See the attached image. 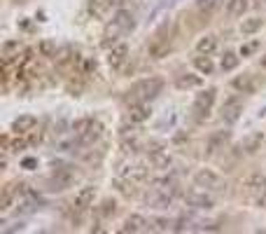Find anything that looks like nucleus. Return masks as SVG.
<instances>
[{
	"label": "nucleus",
	"mask_w": 266,
	"mask_h": 234,
	"mask_svg": "<svg viewBox=\"0 0 266 234\" xmlns=\"http://www.w3.org/2000/svg\"><path fill=\"white\" fill-rule=\"evenodd\" d=\"M261 68H266V54L261 56Z\"/></svg>",
	"instance_id": "41"
},
{
	"label": "nucleus",
	"mask_w": 266,
	"mask_h": 234,
	"mask_svg": "<svg viewBox=\"0 0 266 234\" xmlns=\"http://www.w3.org/2000/svg\"><path fill=\"white\" fill-rule=\"evenodd\" d=\"M231 143V131H212L206 141V154H215Z\"/></svg>",
	"instance_id": "8"
},
{
	"label": "nucleus",
	"mask_w": 266,
	"mask_h": 234,
	"mask_svg": "<svg viewBox=\"0 0 266 234\" xmlns=\"http://www.w3.org/2000/svg\"><path fill=\"white\" fill-rule=\"evenodd\" d=\"M215 96H217L215 89H206V92L196 94V99H194V112H196V117H208V112L215 105Z\"/></svg>",
	"instance_id": "4"
},
{
	"label": "nucleus",
	"mask_w": 266,
	"mask_h": 234,
	"mask_svg": "<svg viewBox=\"0 0 266 234\" xmlns=\"http://www.w3.org/2000/svg\"><path fill=\"white\" fill-rule=\"evenodd\" d=\"M257 206L266 209V192H259V197H257Z\"/></svg>",
	"instance_id": "38"
},
{
	"label": "nucleus",
	"mask_w": 266,
	"mask_h": 234,
	"mask_svg": "<svg viewBox=\"0 0 266 234\" xmlns=\"http://www.w3.org/2000/svg\"><path fill=\"white\" fill-rule=\"evenodd\" d=\"M238 54H234V52H227V54L222 56V70H234V68L238 66Z\"/></svg>",
	"instance_id": "29"
},
{
	"label": "nucleus",
	"mask_w": 266,
	"mask_h": 234,
	"mask_svg": "<svg viewBox=\"0 0 266 234\" xmlns=\"http://www.w3.org/2000/svg\"><path fill=\"white\" fill-rule=\"evenodd\" d=\"M56 43H52V40H42V43H40V54L42 56H52V59H54V54H56Z\"/></svg>",
	"instance_id": "32"
},
{
	"label": "nucleus",
	"mask_w": 266,
	"mask_h": 234,
	"mask_svg": "<svg viewBox=\"0 0 266 234\" xmlns=\"http://www.w3.org/2000/svg\"><path fill=\"white\" fill-rule=\"evenodd\" d=\"M63 127H66V120H59V122L54 124V136H61V134H63Z\"/></svg>",
	"instance_id": "37"
},
{
	"label": "nucleus",
	"mask_w": 266,
	"mask_h": 234,
	"mask_svg": "<svg viewBox=\"0 0 266 234\" xmlns=\"http://www.w3.org/2000/svg\"><path fill=\"white\" fill-rule=\"evenodd\" d=\"M112 3H115V0H91L89 10H91V14H94V17H105V14H108V10L112 7Z\"/></svg>",
	"instance_id": "22"
},
{
	"label": "nucleus",
	"mask_w": 266,
	"mask_h": 234,
	"mask_svg": "<svg viewBox=\"0 0 266 234\" xmlns=\"http://www.w3.org/2000/svg\"><path fill=\"white\" fill-rule=\"evenodd\" d=\"M229 14L231 17H243V12L248 10V0H229Z\"/></svg>",
	"instance_id": "27"
},
{
	"label": "nucleus",
	"mask_w": 266,
	"mask_h": 234,
	"mask_svg": "<svg viewBox=\"0 0 266 234\" xmlns=\"http://www.w3.org/2000/svg\"><path fill=\"white\" fill-rule=\"evenodd\" d=\"M147 225H150V222H147L145 218L138 216V213H133V216L126 218V222H124L121 232H124V234H126V232H145V229H150Z\"/></svg>",
	"instance_id": "16"
},
{
	"label": "nucleus",
	"mask_w": 266,
	"mask_h": 234,
	"mask_svg": "<svg viewBox=\"0 0 266 234\" xmlns=\"http://www.w3.org/2000/svg\"><path fill=\"white\" fill-rule=\"evenodd\" d=\"M185 202H187V206H192V209H212V206H215L212 197H208L206 192H187V194H185Z\"/></svg>",
	"instance_id": "11"
},
{
	"label": "nucleus",
	"mask_w": 266,
	"mask_h": 234,
	"mask_svg": "<svg viewBox=\"0 0 266 234\" xmlns=\"http://www.w3.org/2000/svg\"><path fill=\"white\" fill-rule=\"evenodd\" d=\"M254 50H257V43H252V45H245V47H243V50H241V56H248V54H252Z\"/></svg>",
	"instance_id": "36"
},
{
	"label": "nucleus",
	"mask_w": 266,
	"mask_h": 234,
	"mask_svg": "<svg viewBox=\"0 0 266 234\" xmlns=\"http://www.w3.org/2000/svg\"><path fill=\"white\" fill-rule=\"evenodd\" d=\"M264 3H266V0H264Z\"/></svg>",
	"instance_id": "42"
},
{
	"label": "nucleus",
	"mask_w": 266,
	"mask_h": 234,
	"mask_svg": "<svg viewBox=\"0 0 266 234\" xmlns=\"http://www.w3.org/2000/svg\"><path fill=\"white\" fill-rule=\"evenodd\" d=\"M21 169H26V171L37 169V160H35V157H24V160H21Z\"/></svg>",
	"instance_id": "35"
},
{
	"label": "nucleus",
	"mask_w": 266,
	"mask_h": 234,
	"mask_svg": "<svg viewBox=\"0 0 266 234\" xmlns=\"http://www.w3.org/2000/svg\"><path fill=\"white\" fill-rule=\"evenodd\" d=\"M91 124H94V120L91 117H82V120H77V122H73V134L75 136H82L86 129H89Z\"/></svg>",
	"instance_id": "30"
},
{
	"label": "nucleus",
	"mask_w": 266,
	"mask_h": 234,
	"mask_svg": "<svg viewBox=\"0 0 266 234\" xmlns=\"http://www.w3.org/2000/svg\"><path fill=\"white\" fill-rule=\"evenodd\" d=\"M101 134H103V127H101V122H96V120H94V124H91L84 134L75 136V141H77L79 148H84V145H94V143L101 138Z\"/></svg>",
	"instance_id": "10"
},
{
	"label": "nucleus",
	"mask_w": 266,
	"mask_h": 234,
	"mask_svg": "<svg viewBox=\"0 0 266 234\" xmlns=\"http://www.w3.org/2000/svg\"><path fill=\"white\" fill-rule=\"evenodd\" d=\"M231 85H234V89H238V92H243V94H252L254 89H257V80H254L252 73L238 75V77L231 82Z\"/></svg>",
	"instance_id": "15"
},
{
	"label": "nucleus",
	"mask_w": 266,
	"mask_h": 234,
	"mask_svg": "<svg viewBox=\"0 0 266 234\" xmlns=\"http://www.w3.org/2000/svg\"><path fill=\"white\" fill-rule=\"evenodd\" d=\"M150 105L145 103V101H136V103H131V108H128V120H131L133 124H140L145 122V120H150Z\"/></svg>",
	"instance_id": "13"
},
{
	"label": "nucleus",
	"mask_w": 266,
	"mask_h": 234,
	"mask_svg": "<svg viewBox=\"0 0 266 234\" xmlns=\"http://www.w3.org/2000/svg\"><path fill=\"white\" fill-rule=\"evenodd\" d=\"M261 28V19L259 17H252V19H245L241 26V31L243 35H252V33H257Z\"/></svg>",
	"instance_id": "24"
},
{
	"label": "nucleus",
	"mask_w": 266,
	"mask_h": 234,
	"mask_svg": "<svg viewBox=\"0 0 266 234\" xmlns=\"http://www.w3.org/2000/svg\"><path fill=\"white\" fill-rule=\"evenodd\" d=\"M19 50H21V45L17 40H10V43L3 45V59L7 61H14V56H19Z\"/></svg>",
	"instance_id": "23"
},
{
	"label": "nucleus",
	"mask_w": 266,
	"mask_h": 234,
	"mask_svg": "<svg viewBox=\"0 0 266 234\" xmlns=\"http://www.w3.org/2000/svg\"><path fill=\"white\" fill-rule=\"evenodd\" d=\"M194 183L199 187H206V190H222V178L210 169H201L194 173Z\"/></svg>",
	"instance_id": "6"
},
{
	"label": "nucleus",
	"mask_w": 266,
	"mask_h": 234,
	"mask_svg": "<svg viewBox=\"0 0 266 234\" xmlns=\"http://www.w3.org/2000/svg\"><path fill=\"white\" fill-rule=\"evenodd\" d=\"M126 59H128V47L126 45H115V47L110 50V54H108V63L112 68H121Z\"/></svg>",
	"instance_id": "14"
},
{
	"label": "nucleus",
	"mask_w": 266,
	"mask_h": 234,
	"mask_svg": "<svg viewBox=\"0 0 266 234\" xmlns=\"http://www.w3.org/2000/svg\"><path fill=\"white\" fill-rule=\"evenodd\" d=\"M54 59H56V63H59V66H66L68 61H73L75 56H73V50H70V47H63V50H59L54 54Z\"/></svg>",
	"instance_id": "31"
},
{
	"label": "nucleus",
	"mask_w": 266,
	"mask_h": 234,
	"mask_svg": "<svg viewBox=\"0 0 266 234\" xmlns=\"http://www.w3.org/2000/svg\"><path fill=\"white\" fill-rule=\"evenodd\" d=\"M73 180H75V173L70 171V167H63V169H54V173L47 180V185L52 192H61V190H66V187H70Z\"/></svg>",
	"instance_id": "3"
},
{
	"label": "nucleus",
	"mask_w": 266,
	"mask_h": 234,
	"mask_svg": "<svg viewBox=\"0 0 266 234\" xmlns=\"http://www.w3.org/2000/svg\"><path fill=\"white\" fill-rule=\"evenodd\" d=\"M170 50H173V26L166 21V24H161V28L154 33L147 52H150L152 59H163V56H168Z\"/></svg>",
	"instance_id": "2"
},
{
	"label": "nucleus",
	"mask_w": 266,
	"mask_h": 234,
	"mask_svg": "<svg viewBox=\"0 0 266 234\" xmlns=\"http://www.w3.org/2000/svg\"><path fill=\"white\" fill-rule=\"evenodd\" d=\"M261 143H264V134H261V131H257V134H250V136H245V138L241 141V145H238V152L254 154L257 150L261 148Z\"/></svg>",
	"instance_id": "12"
},
{
	"label": "nucleus",
	"mask_w": 266,
	"mask_h": 234,
	"mask_svg": "<svg viewBox=\"0 0 266 234\" xmlns=\"http://www.w3.org/2000/svg\"><path fill=\"white\" fill-rule=\"evenodd\" d=\"M199 85H201V77L199 75H194V73H185L175 80L178 89H194V87H199Z\"/></svg>",
	"instance_id": "20"
},
{
	"label": "nucleus",
	"mask_w": 266,
	"mask_h": 234,
	"mask_svg": "<svg viewBox=\"0 0 266 234\" xmlns=\"http://www.w3.org/2000/svg\"><path fill=\"white\" fill-rule=\"evenodd\" d=\"M217 5H219V0H196V7H199V10H206V12L215 10Z\"/></svg>",
	"instance_id": "34"
},
{
	"label": "nucleus",
	"mask_w": 266,
	"mask_h": 234,
	"mask_svg": "<svg viewBox=\"0 0 266 234\" xmlns=\"http://www.w3.org/2000/svg\"><path fill=\"white\" fill-rule=\"evenodd\" d=\"M161 89H163L161 77H145V80L136 82V85L128 89V96H131L133 103H136V101H145V103H150L152 99H157L159 94H161Z\"/></svg>",
	"instance_id": "1"
},
{
	"label": "nucleus",
	"mask_w": 266,
	"mask_h": 234,
	"mask_svg": "<svg viewBox=\"0 0 266 234\" xmlns=\"http://www.w3.org/2000/svg\"><path fill=\"white\" fill-rule=\"evenodd\" d=\"M91 70H96V61H91L89 59V61L84 63V73H91Z\"/></svg>",
	"instance_id": "39"
},
{
	"label": "nucleus",
	"mask_w": 266,
	"mask_h": 234,
	"mask_svg": "<svg viewBox=\"0 0 266 234\" xmlns=\"http://www.w3.org/2000/svg\"><path fill=\"white\" fill-rule=\"evenodd\" d=\"M215 47H217V37L215 35H203L196 43V52L199 54H210V52H215Z\"/></svg>",
	"instance_id": "21"
},
{
	"label": "nucleus",
	"mask_w": 266,
	"mask_h": 234,
	"mask_svg": "<svg viewBox=\"0 0 266 234\" xmlns=\"http://www.w3.org/2000/svg\"><path fill=\"white\" fill-rule=\"evenodd\" d=\"M98 213H101L103 218H112V216L117 213V202H115V199H105V202L101 204Z\"/></svg>",
	"instance_id": "28"
},
{
	"label": "nucleus",
	"mask_w": 266,
	"mask_h": 234,
	"mask_svg": "<svg viewBox=\"0 0 266 234\" xmlns=\"http://www.w3.org/2000/svg\"><path fill=\"white\" fill-rule=\"evenodd\" d=\"M243 115V101L238 96H231L229 101H224L222 105V120L227 124H236Z\"/></svg>",
	"instance_id": "7"
},
{
	"label": "nucleus",
	"mask_w": 266,
	"mask_h": 234,
	"mask_svg": "<svg viewBox=\"0 0 266 234\" xmlns=\"http://www.w3.org/2000/svg\"><path fill=\"white\" fill-rule=\"evenodd\" d=\"M17 229H24V222H19V225H14V227L5 229V232H17Z\"/></svg>",
	"instance_id": "40"
},
{
	"label": "nucleus",
	"mask_w": 266,
	"mask_h": 234,
	"mask_svg": "<svg viewBox=\"0 0 266 234\" xmlns=\"http://www.w3.org/2000/svg\"><path fill=\"white\" fill-rule=\"evenodd\" d=\"M170 202H173V194L161 187H152L150 192L145 194V204L150 209H168Z\"/></svg>",
	"instance_id": "5"
},
{
	"label": "nucleus",
	"mask_w": 266,
	"mask_h": 234,
	"mask_svg": "<svg viewBox=\"0 0 266 234\" xmlns=\"http://www.w3.org/2000/svg\"><path fill=\"white\" fill-rule=\"evenodd\" d=\"M35 129V117L33 115H21V117H17L12 122V131L14 134H28V131H33Z\"/></svg>",
	"instance_id": "17"
},
{
	"label": "nucleus",
	"mask_w": 266,
	"mask_h": 234,
	"mask_svg": "<svg viewBox=\"0 0 266 234\" xmlns=\"http://www.w3.org/2000/svg\"><path fill=\"white\" fill-rule=\"evenodd\" d=\"M147 152H150V164L154 169H168L170 167L168 150H161L157 143H150V145H147Z\"/></svg>",
	"instance_id": "9"
},
{
	"label": "nucleus",
	"mask_w": 266,
	"mask_h": 234,
	"mask_svg": "<svg viewBox=\"0 0 266 234\" xmlns=\"http://www.w3.org/2000/svg\"><path fill=\"white\" fill-rule=\"evenodd\" d=\"M248 187H250V190H254V192H266V176H261V173L250 176Z\"/></svg>",
	"instance_id": "26"
},
{
	"label": "nucleus",
	"mask_w": 266,
	"mask_h": 234,
	"mask_svg": "<svg viewBox=\"0 0 266 234\" xmlns=\"http://www.w3.org/2000/svg\"><path fill=\"white\" fill-rule=\"evenodd\" d=\"M194 66L199 68L201 73H206V75H210L212 73V61H210V56L208 54H201V56H196V59H194Z\"/></svg>",
	"instance_id": "25"
},
{
	"label": "nucleus",
	"mask_w": 266,
	"mask_h": 234,
	"mask_svg": "<svg viewBox=\"0 0 266 234\" xmlns=\"http://www.w3.org/2000/svg\"><path fill=\"white\" fill-rule=\"evenodd\" d=\"M117 26L121 28V33H126V31H133V26H136V21H133V14L126 12V10H119V12L115 14V19H112Z\"/></svg>",
	"instance_id": "19"
},
{
	"label": "nucleus",
	"mask_w": 266,
	"mask_h": 234,
	"mask_svg": "<svg viewBox=\"0 0 266 234\" xmlns=\"http://www.w3.org/2000/svg\"><path fill=\"white\" fill-rule=\"evenodd\" d=\"M94 197H96V187H82V190L77 192V197H75V206H79V209H89L91 204H94Z\"/></svg>",
	"instance_id": "18"
},
{
	"label": "nucleus",
	"mask_w": 266,
	"mask_h": 234,
	"mask_svg": "<svg viewBox=\"0 0 266 234\" xmlns=\"http://www.w3.org/2000/svg\"><path fill=\"white\" fill-rule=\"evenodd\" d=\"M154 227L152 229H159V232H166V229H173V220H166V218H157V220L152 222Z\"/></svg>",
	"instance_id": "33"
}]
</instances>
